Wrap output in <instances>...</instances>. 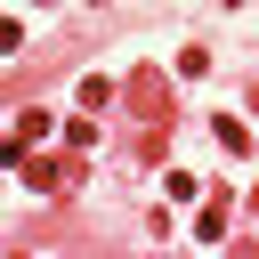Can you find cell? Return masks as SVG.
Wrapping results in <instances>:
<instances>
[{
	"instance_id": "obj_4",
	"label": "cell",
	"mask_w": 259,
	"mask_h": 259,
	"mask_svg": "<svg viewBox=\"0 0 259 259\" xmlns=\"http://www.w3.org/2000/svg\"><path fill=\"white\" fill-rule=\"evenodd\" d=\"M194 235L219 243V235H227V202H202V210H194Z\"/></svg>"
},
{
	"instance_id": "obj_3",
	"label": "cell",
	"mask_w": 259,
	"mask_h": 259,
	"mask_svg": "<svg viewBox=\"0 0 259 259\" xmlns=\"http://www.w3.org/2000/svg\"><path fill=\"white\" fill-rule=\"evenodd\" d=\"M210 130H219V146H227V154H251V130H243V121H235V113H219V121H210Z\"/></svg>"
},
{
	"instance_id": "obj_2",
	"label": "cell",
	"mask_w": 259,
	"mask_h": 259,
	"mask_svg": "<svg viewBox=\"0 0 259 259\" xmlns=\"http://www.w3.org/2000/svg\"><path fill=\"white\" fill-rule=\"evenodd\" d=\"M130 105H138L146 121H170V89H162V73H146V65H130Z\"/></svg>"
},
{
	"instance_id": "obj_1",
	"label": "cell",
	"mask_w": 259,
	"mask_h": 259,
	"mask_svg": "<svg viewBox=\"0 0 259 259\" xmlns=\"http://www.w3.org/2000/svg\"><path fill=\"white\" fill-rule=\"evenodd\" d=\"M16 170H24L32 194H73V186H81V162H73V154H65V162H32V154H24Z\"/></svg>"
},
{
	"instance_id": "obj_7",
	"label": "cell",
	"mask_w": 259,
	"mask_h": 259,
	"mask_svg": "<svg viewBox=\"0 0 259 259\" xmlns=\"http://www.w3.org/2000/svg\"><path fill=\"white\" fill-rule=\"evenodd\" d=\"M227 8H243V0H227Z\"/></svg>"
},
{
	"instance_id": "obj_5",
	"label": "cell",
	"mask_w": 259,
	"mask_h": 259,
	"mask_svg": "<svg viewBox=\"0 0 259 259\" xmlns=\"http://www.w3.org/2000/svg\"><path fill=\"white\" fill-rule=\"evenodd\" d=\"M105 97H113V81H105V73H89V81H81V113H97Z\"/></svg>"
},
{
	"instance_id": "obj_6",
	"label": "cell",
	"mask_w": 259,
	"mask_h": 259,
	"mask_svg": "<svg viewBox=\"0 0 259 259\" xmlns=\"http://www.w3.org/2000/svg\"><path fill=\"white\" fill-rule=\"evenodd\" d=\"M251 105H259V81H251Z\"/></svg>"
}]
</instances>
